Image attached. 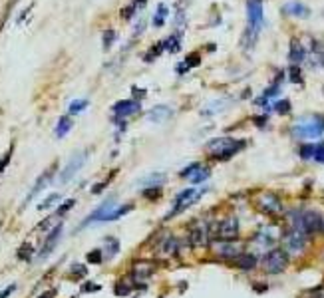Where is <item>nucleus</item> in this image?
Instances as JSON below:
<instances>
[{
    "label": "nucleus",
    "mask_w": 324,
    "mask_h": 298,
    "mask_svg": "<svg viewBox=\"0 0 324 298\" xmlns=\"http://www.w3.org/2000/svg\"><path fill=\"white\" fill-rule=\"evenodd\" d=\"M247 145L245 139H235V137H215L205 145V151L219 161H227L239 151H243Z\"/></svg>",
    "instance_id": "f257e3e1"
},
{
    "label": "nucleus",
    "mask_w": 324,
    "mask_h": 298,
    "mask_svg": "<svg viewBox=\"0 0 324 298\" xmlns=\"http://www.w3.org/2000/svg\"><path fill=\"white\" fill-rule=\"evenodd\" d=\"M292 133L298 139H316L324 135V116L320 114H308L302 116L292 123Z\"/></svg>",
    "instance_id": "f03ea898"
},
{
    "label": "nucleus",
    "mask_w": 324,
    "mask_h": 298,
    "mask_svg": "<svg viewBox=\"0 0 324 298\" xmlns=\"http://www.w3.org/2000/svg\"><path fill=\"white\" fill-rule=\"evenodd\" d=\"M205 193H207V189H205V187H201V189H197V187H187V189H183L181 193L175 195L173 205H171V209L167 211V215L163 217V221H169V219H173V217L181 215V213L187 211L191 205H195Z\"/></svg>",
    "instance_id": "7ed1b4c3"
},
{
    "label": "nucleus",
    "mask_w": 324,
    "mask_h": 298,
    "mask_svg": "<svg viewBox=\"0 0 324 298\" xmlns=\"http://www.w3.org/2000/svg\"><path fill=\"white\" fill-rule=\"evenodd\" d=\"M247 20H249V30L245 40L249 38V46L251 48L255 44V40L261 32L263 24H265V14H263V0H247Z\"/></svg>",
    "instance_id": "20e7f679"
},
{
    "label": "nucleus",
    "mask_w": 324,
    "mask_h": 298,
    "mask_svg": "<svg viewBox=\"0 0 324 298\" xmlns=\"http://www.w3.org/2000/svg\"><path fill=\"white\" fill-rule=\"evenodd\" d=\"M322 217L316 211H294L292 213V229L305 232V235H312V232L322 229Z\"/></svg>",
    "instance_id": "39448f33"
},
{
    "label": "nucleus",
    "mask_w": 324,
    "mask_h": 298,
    "mask_svg": "<svg viewBox=\"0 0 324 298\" xmlns=\"http://www.w3.org/2000/svg\"><path fill=\"white\" fill-rule=\"evenodd\" d=\"M261 265H263L265 272H269V274H280V272H285L287 266H289V254L283 248H276V247L269 248L265 252Z\"/></svg>",
    "instance_id": "423d86ee"
},
{
    "label": "nucleus",
    "mask_w": 324,
    "mask_h": 298,
    "mask_svg": "<svg viewBox=\"0 0 324 298\" xmlns=\"http://www.w3.org/2000/svg\"><path fill=\"white\" fill-rule=\"evenodd\" d=\"M241 232V223L237 217H225L215 223L213 227V239L215 241H237Z\"/></svg>",
    "instance_id": "0eeeda50"
},
{
    "label": "nucleus",
    "mask_w": 324,
    "mask_h": 298,
    "mask_svg": "<svg viewBox=\"0 0 324 298\" xmlns=\"http://www.w3.org/2000/svg\"><path fill=\"white\" fill-rule=\"evenodd\" d=\"M189 245L195 247V248H201V247H207L213 239V227L207 223V221H197L189 227Z\"/></svg>",
    "instance_id": "6e6552de"
},
{
    "label": "nucleus",
    "mask_w": 324,
    "mask_h": 298,
    "mask_svg": "<svg viewBox=\"0 0 324 298\" xmlns=\"http://www.w3.org/2000/svg\"><path fill=\"white\" fill-rule=\"evenodd\" d=\"M278 237H280V231H278L276 225H265V227H261V229L255 232L253 245L258 250H265L267 252L269 248H273V245L278 241Z\"/></svg>",
    "instance_id": "1a4fd4ad"
},
{
    "label": "nucleus",
    "mask_w": 324,
    "mask_h": 298,
    "mask_svg": "<svg viewBox=\"0 0 324 298\" xmlns=\"http://www.w3.org/2000/svg\"><path fill=\"white\" fill-rule=\"evenodd\" d=\"M307 243H308V237L296 229H289L283 235V245H285L283 250L287 254H302L307 248Z\"/></svg>",
    "instance_id": "9d476101"
},
{
    "label": "nucleus",
    "mask_w": 324,
    "mask_h": 298,
    "mask_svg": "<svg viewBox=\"0 0 324 298\" xmlns=\"http://www.w3.org/2000/svg\"><path fill=\"white\" fill-rule=\"evenodd\" d=\"M211 248L215 252V257H219L223 261H235L243 252V243H239V241H213Z\"/></svg>",
    "instance_id": "9b49d317"
},
{
    "label": "nucleus",
    "mask_w": 324,
    "mask_h": 298,
    "mask_svg": "<svg viewBox=\"0 0 324 298\" xmlns=\"http://www.w3.org/2000/svg\"><path fill=\"white\" fill-rule=\"evenodd\" d=\"M85 161H88V151H85V149H82V151H76V153L70 157V161L66 163V167L62 169L60 183H70V181L76 177V173L85 165Z\"/></svg>",
    "instance_id": "f8f14e48"
},
{
    "label": "nucleus",
    "mask_w": 324,
    "mask_h": 298,
    "mask_svg": "<svg viewBox=\"0 0 324 298\" xmlns=\"http://www.w3.org/2000/svg\"><path fill=\"white\" fill-rule=\"evenodd\" d=\"M62 232H64V223L60 221L48 235H46V239H44V243H42V247H40V250H38V261H44V259H48L50 254L56 250V247H58V243L62 241Z\"/></svg>",
    "instance_id": "ddd939ff"
},
{
    "label": "nucleus",
    "mask_w": 324,
    "mask_h": 298,
    "mask_svg": "<svg viewBox=\"0 0 324 298\" xmlns=\"http://www.w3.org/2000/svg\"><path fill=\"white\" fill-rule=\"evenodd\" d=\"M114 199H116V197L112 195L110 199H105V201H103L98 209H94V211L90 213V215H88V217H85V219L78 225V231H82V229H85V227H92V225H100V223H102V219H103V217L107 215V213H110V211L116 207Z\"/></svg>",
    "instance_id": "4468645a"
},
{
    "label": "nucleus",
    "mask_w": 324,
    "mask_h": 298,
    "mask_svg": "<svg viewBox=\"0 0 324 298\" xmlns=\"http://www.w3.org/2000/svg\"><path fill=\"white\" fill-rule=\"evenodd\" d=\"M256 207L265 215H278V213H283V201L278 199V195L271 193V191H265V193L256 197Z\"/></svg>",
    "instance_id": "2eb2a0df"
},
{
    "label": "nucleus",
    "mask_w": 324,
    "mask_h": 298,
    "mask_svg": "<svg viewBox=\"0 0 324 298\" xmlns=\"http://www.w3.org/2000/svg\"><path fill=\"white\" fill-rule=\"evenodd\" d=\"M153 272H155V263H153V261L139 259V261H136V263L132 265V282L141 284V282H145Z\"/></svg>",
    "instance_id": "dca6fc26"
},
{
    "label": "nucleus",
    "mask_w": 324,
    "mask_h": 298,
    "mask_svg": "<svg viewBox=\"0 0 324 298\" xmlns=\"http://www.w3.org/2000/svg\"><path fill=\"white\" fill-rule=\"evenodd\" d=\"M139 110H141V103L137 99H121V101L114 103V108H112V112L118 119H125L129 116H136Z\"/></svg>",
    "instance_id": "f3484780"
},
{
    "label": "nucleus",
    "mask_w": 324,
    "mask_h": 298,
    "mask_svg": "<svg viewBox=\"0 0 324 298\" xmlns=\"http://www.w3.org/2000/svg\"><path fill=\"white\" fill-rule=\"evenodd\" d=\"M54 179V169H48V171H44L38 179H36V183L32 185V189H30V193L26 195V199H24V207L30 203V201H34L36 199V195H40L42 191H44L46 187H48V183Z\"/></svg>",
    "instance_id": "a211bd4d"
},
{
    "label": "nucleus",
    "mask_w": 324,
    "mask_h": 298,
    "mask_svg": "<svg viewBox=\"0 0 324 298\" xmlns=\"http://www.w3.org/2000/svg\"><path fill=\"white\" fill-rule=\"evenodd\" d=\"M171 116H173V110L169 108V105H155V108H151L147 112V121L151 123H165Z\"/></svg>",
    "instance_id": "6ab92c4d"
},
{
    "label": "nucleus",
    "mask_w": 324,
    "mask_h": 298,
    "mask_svg": "<svg viewBox=\"0 0 324 298\" xmlns=\"http://www.w3.org/2000/svg\"><path fill=\"white\" fill-rule=\"evenodd\" d=\"M119 248H121V243H119L118 237H105V239H103V248H102V252H103V261H112V259H116V257H118V252H119Z\"/></svg>",
    "instance_id": "aec40b11"
},
{
    "label": "nucleus",
    "mask_w": 324,
    "mask_h": 298,
    "mask_svg": "<svg viewBox=\"0 0 324 298\" xmlns=\"http://www.w3.org/2000/svg\"><path fill=\"white\" fill-rule=\"evenodd\" d=\"M283 12L289 16H296V18H308L310 16V8L307 4L298 2V0H292V2H287L283 6Z\"/></svg>",
    "instance_id": "412c9836"
},
{
    "label": "nucleus",
    "mask_w": 324,
    "mask_h": 298,
    "mask_svg": "<svg viewBox=\"0 0 324 298\" xmlns=\"http://www.w3.org/2000/svg\"><path fill=\"white\" fill-rule=\"evenodd\" d=\"M157 250L161 254H165V257H173V254H177L179 252V241H177V237H173V235L163 237V241L159 243Z\"/></svg>",
    "instance_id": "4be33fe9"
},
{
    "label": "nucleus",
    "mask_w": 324,
    "mask_h": 298,
    "mask_svg": "<svg viewBox=\"0 0 324 298\" xmlns=\"http://www.w3.org/2000/svg\"><path fill=\"white\" fill-rule=\"evenodd\" d=\"M256 257L253 252H241L239 257H237L235 261H233V265L239 268V270H255L256 268Z\"/></svg>",
    "instance_id": "5701e85b"
},
{
    "label": "nucleus",
    "mask_w": 324,
    "mask_h": 298,
    "mask_svg": "<svg viewBox=\"0 0 324 298\" xmlns=\"http://www.w3.org/2000/svg\"><path fill=\"white\" fill-rule=\"evenodd\" d=\"M132 211V205L129 203H125V205H116L110 213H107V215L102 219V223L100 225H103V223H114V221H118V219H121L123 215H127V213Z\"/></svg>",
    "instance_id": "b1692460"
},
{
    "label": "nucleus",
    "mask_w": 324,
    "mask_h": 298,
    "mask_svg": "<svg viewBox=\"0 0 324 298\" xmlns=\"http://www.w3.org/2000/svg\"><path fill=\"white\" fill-rule=\"evenodd\" d=\"M72 125H74V121H72V117H70V116H62V117L58 119L56 127H54V135H56L58 139L66 137V135L70 133V130H72Z\"/></svg>",
    "instance_id": "393cba45"
},
{
    "label": "nucleus",
    "mask_w": 324,
    "mask_h": 298,
    "mask_svg": "<svg viewBox=\"0 0 324 298\" xmlns=\"http://www.w3.org/2000/svg\"><path fill=\"white\" fill-rule=\"evenodd\" d=\"M209 175H211V171H209V167H205V165H197L195 169H193V171L189 173V181L193 183V185H199V183H203L205 179H209Z\"/></svg>",
    "instance_id": "a878e982"
},
{
    "label": "nucleus",
    "mask_w": 324,
    "mask_h": 298,
    "mask_svg": "<svg viewBox=\"0 0 324 298\" xmlns=\"http://www.w3.org/2000/svg\"><path fill=\"white\" fill-rule=\"evenodd\" d=\"M199 64H201V56H199L197 52H193V54L185 56L183 64H179V66H177V74H185V72H189L191 68L199 66Z\"/></svg>",
    "instance_id": "bb28decb"
},
{
    "label": "nucleus",
    "mask_w": 324,
    "mask_h": 298,
    "mask_svg": "<svg viewBox=\"0 0 324 298\" xmlns=\"http://www.w3.org/2000/svg\"><path fill=\"white\" fill-rule=\"evenodd\" d=\"M165 181V175L163 173H149V175H145V177H141V179H137V185H141V187H161V183Z\"/></svg>",
    "instance_id": "cd10ccee"
},
{
    "label": "nucleus",
    "mask_w": 324,
    "mask_h": 298,
    "mask_svg": "<svg viewBox=\"0 0 324 298\" xmlns=\"http://www.w3.org/2000/svg\"><path fill=\"white\" fill-rule=\"evenodd\" d=\"M289 58L292 62V66H298V64L305 60V48L300 46L298 40H292L290 42V52H289Z\"/></svg>",
    "instance_id": "c85d7f7f"
},
{
    "label": "nucleus",
    "mask_w": 324,
    "mask_h": 298,
    "mask_svg": "<svg viewBox=\"0 0 324 298\" xmlns=\"http://www.w3.org/2000/svg\"><path fill=\"white\" fill-rule=\"evenodd\" d=\"M34 254H36V248H34L32 243H22V245H20V248L16 250L18 261H26V263L34 259Z\"/></svg>",
    "instance_id": "c756f323"
},
{
    "label": "nucleus",
    "mask_w": 324,
    "mask_h": 298,
    "mask_svg": "<svg viewBox=\"0 0 324 298\" xmlns=\"http://www.w3.org/2000/svg\"><path fill=\"white\" fill-rule=\"evenodd\" d=\"M161 44H163V52H165V50L171 52V54L179 52V48H181V34H171L167 40L161 42Z\"/></svg>",
    "instance_id": "7c9ffc66"
},
{
    "label": "nucleus",
    "mask_w": 324,
    "mask_h": 298,
    "mask_svg": "<svg viewBox=\"0 0 324 298\" xmlns=\"http://www.w3.org/2000/svg\"><path fill=\"white\" fill-rule=\"evenodd\" d=\"M229 105V99H217V101H211V103H207L205 105V110H203V114H207V116H211V114H217V112H223L225 108Z\"/></svg>",
    "instance_id": "2f4dec72"
},
{
    "label": "nucleus",
    "mask_w": 324,
    "mask_h": 298,
    "mask_svg": "<svg viewBox=\"0 0 324 298\" xmlns=\"http://www.w3.org/2000/svg\"><path fill=\"white\" fill-rule=\"evenodd\" d=\"M60 201H62V195H60V193H50V195H48L44 201H40V205H38V211H48V209L56 207Z\"/></svg>",
    "instance_id": "473e14b6"
},
{
    "label": "nucleus",
    "mask_w": 324,
    "mask_h": 298,
    "mask_svg": "<svg viewBox=\"0 0 324 298\" xmlns=\"http://www.w3.org/2000/svg\"><path fill=\"white\" fill-rule=\"evenodd\" d=\"M74 205H76V199H66V201H64L60 207H56V211H54V217H56V219L64 217L68 211H72V209H74Z\"/></svg>",
    "instance_id": "72a5a7b5"
},
{
    "label": "nucleus",
    "mask_w": 324,
    "mask_h": 298,
    "mask_svg": "<svg viewBox=\"0 0 324 298\" xmlns=\"http://www.w3.org/2000/svg\"><path fill=\"white\" fill-rule=\"evenodd\" d=\"M165 18H167V6H165V4H159V6H157V12H155V16H153V20H151V24H153L155 28H159V26H163Z\"/></svg>",
    "instance_id": "f704fd0d"
},
{
    "label": "nucleus",
    "mask_w": 324,
    "mask_h": 298,
    "mask_svg": "<svg viewBox=\"0 0 324 298\" xmlns=\"http://www.w3.org/2000/svg\"><path fill=\"white\" fill-rule=\"evenodd\" d=\"M85 108H88V99H74V101L68 105V114L76 116V114H82Z\"/></svg>",
    "instance_id": "c9c22d12"
},
{
    "label": "nucleus",
    "mask_w": 324,
    "mask_h": 298,
    "mask_svg": "<svg viewBox=\"0 0 324 298\" xmlns=\"http://www.w3.org/2000/svg\"><path fill=\"white\" fill-rule=\"evenodd\" d=\"M68 274L72 276L74 281H80V279H84V276L88 274V268H85V265H72L70 270H68Z\"/></svg>",
    "instance_id": "e433bc0d"
},
{
    "label": "nucleus",
    "mask_w": 324,
    "mask_h": 298,
    "mask_svg": "<svg viewBox=\"0 0 324 298\" xmlns=\"http://www.w3.org/2000/svg\"><path fill=\"white\" fill-rule=\"evenodd\" d=\"M85 261H88L90 265H102L103 263V252L100 248H94V250H90L88 254H85Z\"/></svg>",
    "instance_id": "4c0bfd02"
},
{
    "label": "nucleus",
    "mask_w": 324,
    "mask_h": 298,
    "mask_svg": "<svg viewBox=\"0 0 324 298\" xmlns=\"http://www.w3.org/2000/svg\"><path fill=\"white\" fill-rule=\"evenodd\" d=\"M318 163H324V141L322 143H312V157Z\"/></svg>",
    "instance_id": "58836bf2"
},
{
    "label": "nucleus",
    "mask_w": 324,
    "mask_h": 298,
    "mask_svg": "<svg viewBox=\"0 0 324 298\" xmlns=\"http://www.w3.org/2000/svg\"><path fill=\"white\" fill-rule=\"evenodd\" d=\"M114 40H116V32L112 28H107L103 32V38H102V44H103V50H110L114 46Z\"/></svg>",
    "instance_id": "ea45409f"
},
{
    "label": "nucleus",
    "mask_w": 324,
    "mask_h": 298,
    "mask_svg": "<svg viewBox=\"0 0 324 298\" xmlns=\"http://www.w3.org/2000/svg\"><path fill=\"white\" fill-rule=\"evenodd\" d=\"M161 52H163V44H161V42H157L155 48H151V50L145 54V58H143V60H145V62H151V60H155Z\"/></svg>",
    "instance_id": "a19ab883"
},
{
    "label": "nucleus",
    "mask_w": 324,
    "mask_h": 298,
    "mask_svg": "<svg viewBox=\"0 0 324 298\" xmlns=\"http://www.w3.org/2000/svg\"><path fill=\"white\" fill-rule=\"evenodd\" d=\"M143 197H147V199H159L161 197V187H147L143 191Z\"/></svg>",
    "instance_id": "79ce46f5"
},
{
    "label": "nucleus",
    "mask_w": 324,
    "mask_h": 298,
    "mask_svg": "<svg viewBox=\"0 0 324 298\" xmlns=\"http://www.w3.org/2000/svg\"><path fill=\"white\" fill-rule=\"evenodd\" d=\"M274 110H276L278 114H289V112H290V101H289V99L276 101V103H274Z\"/></svg>",
    "instance_id": "37998d69"
},
{
    "label": "nucleus",
    "mask_w": 324,
    "mask_h": 298,
    "mask_svg": "<svg viewBox=\"0 0 324 298\" xmlns=\"http://www.w3.org/2000/svg\"><path fill=\"white\" fill-rule=\"evenodd\" d=\"M114 292H116L118 296H127L129 292H132V286H129L127 282H121V281H119V282H118V286L114 288Z\"/></svg>",
    "instance_id": "c03bdc74"
},
{
    "label": "nucleus",
    "mask_w": 324,
    "mask_h": 298,
    "mask_svg": "<svg viewBox=\"0 0 324 298\" xmlns=\"http://www.w3.org/2000/svg\"><path fill=\"white\" fill-rule=\"evenodd\" d=\"M289 76H290V82H294V83H300V82H302V74H300V68H298V66H290V68H289Z\"/></svg>",
    "instance_id": "a18cd8bd"
},
{
    "label": "nucleus",
    "mask_w": 324,
    "mask_h": 298,
    "mask_svg": "<svg viewBox=\"0 0 324 298\" xmlns=\"http://www.w3.org/2000/svg\"><path fill=\"white\" fill-rule=\"evenodd\" d=\"M10 157H12V147L8 149V151H6L2 157H0V175H2V173H4V169L8 167V163H10Z\"/></svg>",
    "instance_id": "49530a36"
},
{
    "label": "nucleus",
    "mask_w": 324,
    "mask_h": 298,
    "mask_svg": "<svg viewBox=\"0 0 324 298\" xmlns=\"http://www.w3.org/2000/svg\"><path fill=\"white\" fill-rule=\"evenodd\" d=\"M102 290V286L98 282H84L82 284V292H98Z\"/></svg>",
    "instance_id": "de8ad7c7"
},
{
    "label": "nucleus",
    "mask_w": 324,
    "mask_h": 298,
    "mask_svg": "<svg viewBox=\"0 0 324 298\" xmlns=\"http://www.w3.org/2000/svg\"><path fill=\"white\" fill-rule=\"evenodd\" d=\"M16 292V284H8L4 290H0V298H10Z\"/></svg>",
    "instance_id": "09e8293b"
},
{
    "label": "nucleus",
    "mask_w": 324,
    "mask_h": 298,
    "mask_svg": "<svg viewBox=\"0 0 324 298\" xmlns=\"http://www.w3.org/2000/svg\"><path fill=\"white\" fill-rule=\"evenodd\" d=\"M310 298H324V286H318L310 292Z\"/></svg>",
    "instance_id": "8fccbe9b"
},
{
    "label": "nucleus",
    "mask_w": 324,
    "mask_h": 298,
    "mask_svg": "<svg viewBox=\"0 0 324 298\" xmlns=\"http://www.w3.org/2000/svg\"><path fill=\"white\" fill-rule=\"evenodd\" d=\"M56 296V290H46L44 294H40L38 298H54Z\"/></svg>",
    "instance_id": "3c124183"
},
{
    "label": "nucleus",
    "mask_w": 324,
    "mask_h": 298,
    "mask_svg": "<svg viewBox=\"0 0 324 298\" xmlns=\"http://www.w3.org/2000/svg\"><path fill=\"white\" fill-rule=\"evenodd\" d=\"M255 121L258 123V127H263V123H267V117H255Z\"/></svg>",
    "instance_id": "603ef678"
},
{
    "label": "nucleus",
    "mask_w": 324,
    "mask_h": 298,
    "mask_svg": "<svg viewBox=\"0 0 324 298\" xmlns=\"http://www.w3.org/2000/svg\"><path fill=\"white\" fill-rule=\"evenodd\" d=\"M320 231H322V232H324V223H322V229H320Z\"/></svg>",
    "instance_id": "864d4df0"
},
{
    "label": "nucleus",
    "mask_w": 324,
    "mask_h": 298,
    "mask_svg": "<svg viewBox=\"0 0 324 298\" xmlns=\"http://www.w3.org/2000/svg\"><path fill=\"white\" fill-rule=\"evenodd\" d=\"M0 227H2V225H0Z\"/></svg>",
    "instance_id": "5fc2aeb1"
}]
</instances>
